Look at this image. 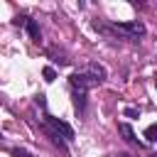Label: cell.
Masks as SVG:
<instances>
[{
    "instance_id": "obj_10",
    "label": "cell",
    "mask_w": 157,
    "mask_h": 157,
    "mask_svg": "<svg viewBox=\"0 0 157 157\" xmlns=\"http://www.w3.org/2000/svg\"><path fill=\"white\" fill-rule=\"evenodd\" d=\"M42 76H44V81H54V78H56V71H54L52 66H44V71H42Z\"/></svg>"
},
{
    "instance_id": "obj_1",
    "label": "cell",
    "mask_w": 157,
    "mask_h": 157,
    "mask_svg": "<svg viewBox=\"0 0 157 157\" xmlns=\"http://www.w3.org/2000/svg\"><path fill=\"white\" fill-rule=\"evenodd\" d=\"M44 123H47V128L54 130L61 140H71V137H74V128H71L69 123H64V120H59V118H54V115H44Z\"/></svg>"
},
{
    "instance_id": "obj_12",
    "label": "cell",
    "mask_w": 157,
    "mask_h": 157,
    "mask_svg": "<svg viewBox=\"0 0 157 157\" xmlns=\"http://www.w3.org/2000/svg\"><path fill=\"white\" fill-rule=\"evenodd\" d=\"M125 115H128V118H137L140 110H135V108H125Z\"/></svg>"
},
{
    "instance_id": "obj_13",
    "label": "cell",
    "mask_w": 157,
    "mask_h": 157,
    "mask_svg": "<svg viewBox=\"0 0 157 157\" xmlns=\"http://www.w3.org/2000/svg\"><path fill=\"white\" fill-rule=\"evenodd\" d=\"M12 22H15V25H17V27H20V25H25V22H27V17H15V20H12Z\"/></svg>"
},
{
    "instance_id": "obj_9",
    "label": "cell",
    "mask_w": 157,
    "mask_h": 157,
    "mask_svg": "<svg viewBox=\"0 0 157 157\" xmlns=\"http://www.w3.org/2000/svg\"><path fill=\"white\" fill-rule=\"evenodd\" d=\"M145 140H147V142H155V140H157V125H155V123L147 125V130H145Z\"/></svg>"
},
{
    "instance_id": "obj_11",
    "label": "cell",
    "mask_w": 157,
    "mask_h": 157,
    "mask_svg": "<svg viewBox=\"0 0 157 157\" xmlns=\"http://www.w3.org/2000/svg\"><path fill=\"white\" fill-rule=\"evenodd\" d=\"M12 157H32V155H29L27 150H20V147H15V150H12Z\"/></svg>"
},
{
    "instance_id": "obj_5",
    "label": "cell",
    "mask_w": 157,
    "mask_h": 157,
    "mask_svg": "<svg viewBox=\"0 0 157 157\" xmlns=\"http://www.w3.org/2000/svg\"><path fill=\"white\" fill-rule=\"evenodd\" d=\"M47 56H52V61H56L59 66H66V64H69V56H66V52H64V49L49 47V49H47Z\"/></svg>"
},
{
    "instance_id": "obj_8",
    "label": "cell",
    "mask_w": 157,
    "mask_h": 157,
    "mask_svg": "<svg viewBox=\"0 0 157 157\" xmlns=\"http://www.w3.org/2000/svg\"><path fill=\"white\" fill-rule=\"evenodd\" d=\"M120 132L125 135V140H128V142H137V140H135V132H132V128H130V125L120 123Z\"/></svg>"
},
{
    "instance_id": "obj_4",
    "label": "cell",
    "mask_w": 157,
    "mask_h": 157,
    "mask_svg": "<svg viewBox=\"0 0 157 157\" xmlns=\"http://www.w3.org/2000/svg\"><path fill=\"white\" fill-rule=\"evenodd\" d=\"M83 74H86V76H91V78H93L96 83H101V81L105 78V69H103L101 64H93V61L83 66Z\"/></svg>"
},
{
    "instance_id": "obj_6",
    "label": "cell",
    "mask_w": 157,
    "mask_h": 157,
    "mask_svg": "<svg viewBox=\"0 0 157 157\" xmlns=\"http://www.w3.org/2000/svg\"><path fill=\"white\" fill-rule=\"evenodd\" d=\"M25 27H27V34H29V37H32L34 42H39V39H42V32H39V25H37L34 20H29V17H27V22H25Z\"/></svg>"
},
{
    "instance_id": "obj_14",
    "label": "cell",
    "mask_w": 157,
    "mask_h": 157,
    "mask_svg": "<svg viewBox=\"0 0 157 157\" xmlns=\"http://www.w3.org/2000/svg\"><path fill=\"white\" fill-rule=\"evenodd\" d=\"M115 157H130V155H128V152H120V155H115Z\"/></svg>"
},
{
    "instance_id": "obj_7",
    "label": "cell",
    "mask_w": 157,
    "mask_h": 157,
    "mask_svg": "<svg viewBox=\"0 0 157 157\" xmlns=\"http://www.w3.org/2000/svg\"><path fill=\"white\" fill-rule=\"evenodd\" d=\"M74 108H76L78 113H83V110H86V93L74 91Z\"/></svg>"
},
{
    "instance_id": "obj_2",
    "label": "cell",
    "mask_w": 157,
    "mask_h": 157,
    "mask_svg": "<svg viewBox=\"0 0 157 157\" xmlns=\"http://www.w3.org/2000/svg\"><path fill=\"white\" fill-rule=\"evenodd\" d=\"M115 32L125 34V39H137L145 34V25L142 22H123V25H113Z\"/></svg>"
},
{
    "instance_id": "obj_3",
    "label": "cell",
    "mask_w": 157,
    "mask_h": 157,
    "mask_svg": "<svg viewBox=\"0 0 157 157\" xmlns=\"http://www.w3.org/2000/svg\"><path fill=\"white\" fill-rule=\"evenodd\" d=\"M69 83H71V88H74V91H81V93H86L91 86H98V83H96L91 76H86L83 71H74V74L69 76Z\"/></svg>"
}]
</instances>
